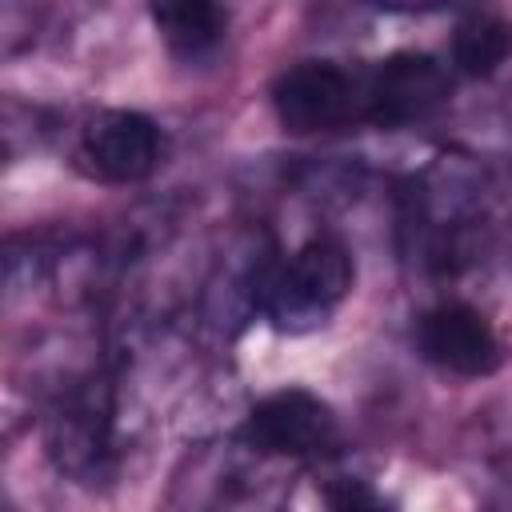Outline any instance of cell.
Returning <instances> with one entry per match:
<instances>
[{
	"instance_id": "cell-7",
	"label": "cell",
	"mask_w": 512,
	"mask_h": 512,
	"mask_svg": "<svg viewBox=\"0 0 512 512\" xmlns=\"http://www.w3.org/2000/svg\"><path fill=\"white\" fill-rule=\"evenodd\" d=\"M152 24L180 56H200L224 36L220 0H152Z\"/></svg>"
},
{
	"instance_id": "cell-5",
	"label": "cell",
	"mask_w": 512,
	"mask_h": 512,
	"mask_svg": "<svg viewBox=\"0 0 512 512\" xmlns=\"http://www.w3.org/2000/svg\"><path fill=\"white\" fill-rule=\"evenodd\" d=\"M416 340H420L424 360H432L436 368H444L452 376H492L504 360L500 340H496L492 324L484 320V312H476L472 304H460V300H448V304H436L432 312H424Z\"/></svg>"
},
{
	"instance_id": "cell-4",
	"label": "cell",
	"mask_w": 512,
	"mask_h": 512,
	"mask_svg": "<svg viewBox=\"0 0 512 512\" xmlns=\"http://www.w3.org/2000/svg\"><path fill=\"white\" fill-rule=\"evenodd\" d=\"M240 440L264 456H320L336 448L340 428L320 396L304 388H280L244 416Z\"/></svg>"
},
{
	"instance_id": "cell-6",
	"label": "cell",
	"mask_w": 512,
	"mask_h": 512,
	"mask_svg": "<svg viewBox=\"0 0 512 512\" xmlns=\"http://www.w3.org/2000/svg\"><path fill=\"white\" fill-rule=\"evenodd\" d=\"M88 168L108 184H136L156 172L160 164V128L152 116L132 108L100 112L84 128L80 144Z\"/></svg>"
},
{
	"instance_id": "cell-9",
	"label": "cell",
	"mask_w": 512,
	"mask_h": 512,
	"mask_svg": "<svg viewBox=\"0 0 512 512\" xmlns=\"http://www.w3.org/2000/svg\"><path fill=\"white\" fill-rule=\"evenodd\" d=\"M324 500H328L332 508H376V504H380V496L368 492L360 480H340V488H328Z\"/></svg>"
},
{
	"instance_id": "cell-8",
	"label": "cell",
	"mask_w": 512,
	"mask_h": 512,
	"mask_svg": "<svg viewBox=\"0 0 512 512\" xmlns=\"http://www.w3.org/2000/svg\"><path fill=\"white\" fill-rule=\"evenodd\" d=\"M508 52H512V28L492 12L464 16L452 36V60L468 76H492L508 60Z\"/></svg>"
},
{
	"instance_id": "cell-2",
	"label": "cell",
	"mask_w": 512,
	"mask_h": 512,
	"mask_svg": "<svg viewBox=\"0 0 512 512\" xmlns=\"http://www.w3.org/2000/svg\"><path fill=\"white\" fill-rule=\"evenodd\" d=\"M352 280H356V268L348 248L332 236H316L304 248H296L284 268H276V276L264 288V308L276 324L316 316V312L324 316L348 296Z\"/></svg>"
},
{
	"instance_id": "cell-1",
	"label": "cell",
	"mask_w": 512,
	"mask_h": 512,
	"mask_svg": "<svg viewBox=\"0 0 512 512\" xmlns=\"http://www.w3.org/2000/svg\"><path fill=\"white\" fill-rule=\"evenodd\" d=\"M360 80L332 60H300L272 84V112L284 132H332L360 120Z\"/></svg>"
},
{
	"instance_id": "cell-3",
	"label": "cell",
	"mask_w": 512,
	"mask_h": 512,
	"mask_svg": "<svg viewBox=\"0 0 512 512\" xmlns=\"http://www.w3.org/2000/svg\"><path fill=\"white\" fill-rule=\"evenodd\" d=\"M452 92L444 64L428 52L384 56L360 88V120L376 128H400L436 112Z\"/></svg>"
}]
</instances>
